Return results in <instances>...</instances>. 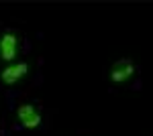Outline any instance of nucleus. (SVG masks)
Masks as SVG:
<instances>
[{"mask_svg":"<svg viewBox=\"0 0 153 136\" xmlns=\"http://www.w3.org/2000/svg\"><path fill=\"white\" fill-rule=\"evenodd\" d=\"M16 116H19V120H21V124H23L25 128H37V126L41 124V116H39V112L35 110V106H31V104L21 106V108L16 110Z\"/></svg>","mask_w":153,"mask_h":136,"instance_id":"f257e3e1","label":"nucleus"},{"mask_svg":"<svg viewBox=\"0 0 153 136\" xmlns=\"http://www.w3.org/2000/svg\"><path fill=\"white\" fill-rule=\"evenodd\" d=\"M133 73H135L133 63L127 61V59H120V61L114 63V67H112V71H110V79L117 81V83H120V81H127Z\"/></svg>","mask_w":153,"mask_h":136,"instance_id":"f03ea898","label":"nucleus"},{"mask_svg":"<svg viewBox=\"0 0 153 136\" xmlns=\"http://www.w3.org/2000/svg\"><path fill=\"white\" fill-rule=\"evenodd\" d=\"M27 71L29 67L25 65V63H16V65H10V67H6L2 73H0V79L4 81L6 85H12V83H16V81L25 77L27 75Z\"/></svg>","mask_w":153,"mask_h":136,"instance_id":"7ed1b4c3","label":"nucleus"},{"mask_svg":"<svg viewBox=\"0 0 153 136\" xmlns=\"http://www.w3.org/2000/svg\"><path fill=\"white\" fill-rule=\"evenodd\" d=\"M0 57H2L4 61H12V59L16 57V37L12 33L4 35V37L0 39Z\"/></svg>","mask_w":153,"mask_h":136,"instance_id":"20e7f679","label":"nucleus"}]
</instances>
